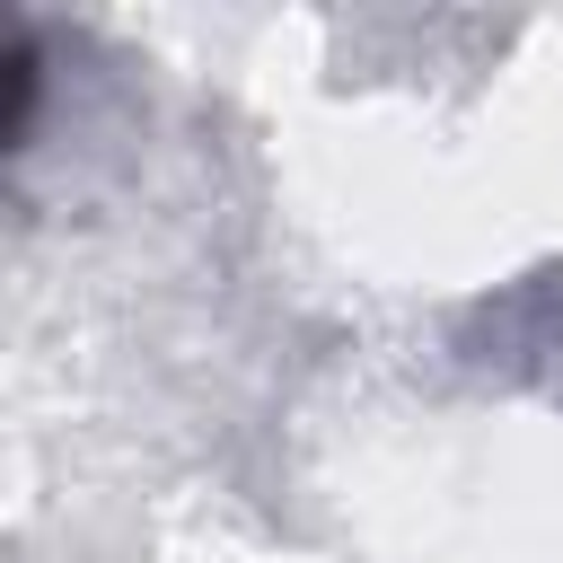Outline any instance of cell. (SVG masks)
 <instances>
[{
  "label": "cell",
  "instance_id": "6da1fadb",
  "mask_svg": "<svg viewBox=\"0 0 563 563\" xmlns=\"http://www.w3.org/2000/svg\"><path fill=\"white\" fill-rule=\"evenodd\" d=\"M26 106H35V44L0 18V150L26 132Z\"/></svg>",
  "mask_w": 563,
  "mask_h": 563
}]
</instances>
